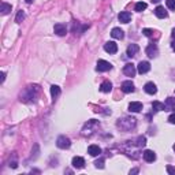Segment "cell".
<instances>
[{
	"label": "cell",
	"mask_w": 175,
	"mask_h": 175,
	"mask_svg": "<svg viewBox=\"0 0 175 175\" xmlns=\"http://www.w3.org/2000/svg\"><path fill=\"white\" fill-rule=\"evenodd\" d=\"M56 145H58V148H60V149H67L71 146V141H70L69 137L60 135L58 138V141H56Z\"/></svg>",
	"instance_id": "6da1fadb"
},
{
	"label": "cell",
	"mask_w": 175,
	"mask_h": 175,
	"mask_svg": "<svg viewBox=\"0 0 175 175\" xmlns=\"http://www.w3.org/2000/svg\"><path fill=\"white\" fill-rule=\"evenodd\" d=\"M96 69H97V71L104 73V71H108V70L112 69V65L110 62H107V60H98Z\"/></svg>",
	"instance_id": "7a4b0ae2"
},
{
	"label": "cell",
	"mask_w": 175,
	"mask_h": 175,
	"mask_svg": "<svg viewBox=\"0 0 175 175\" xmlns=\"http://www.w3.org/2000/svg\"><path fill=\"white\" fill-rule=\"evenodd\" d=\"M123 73L127 75V77H134L137 70H135V66L133 63H127V65L123 67Z\"/></svg>",
	"instance_id": "3957f363"
},
{
	"label": "cell",
	"mask_w": 175,
	"mask_h": 175,
	"mask_svg": "<svg viewBox=\"0 0 175 175\" xmlns=\"http://www.w3.org/2000/svg\"><path fill=\"white\" fill-rule=\"evenodd\" d=\"M149 70H151V65H149V62H140L138 66H137V71L140 73V74H145V73H148Z\"/></svg>",
	"instance_id": "277c9868"
},
{
	"label": "cell",
	"mask_w": 175,
	"mask_h": 175,
	"mask_svg": "<svg viewBox=\"0 0 175 175\" xmlns=\"http://www.w3.org/2000/svg\"><path fill=\"white\" fill-rule=\"evenodd\" d=\"M104 51L108 53H116V51H118V45L114 41H108V43L104 44Z\"/></svg>",
	"instance_id": "5b68a950"
},
{
	"label": "cell",
	"mask_w": 175,
	"mask_h": 175,
	"mask_svg": "<svg viewBox=\"0 0 175 175\" xmlns=\"http://www.w3.org/2000/svg\"><path fill=\"white\" fill-rule=\"evenodd\" d=\"M53 31H55L58 36H66V33H67V29H66V25H63V23H56L55 26H53Z\"/></svg>",
	"instance_id": "8992f818"
},
{
	"label": "cell",
	"mask_w": 175,
	"mask_h": 175,
	"mask_svg": "<svg viewBox=\"0 0 175 175\" xmlns=\"http://www.w3.org/2000/svg\"><path fill=\"white\" fill-rule=\"evenodd\" d=\"M71 164H73V167L74 168H84V165H85V160L82 157H79V156H75L74 159H73V161H71Z\"/></svg>",
	"instance_id": "52a82bcc"
},
{
	"label": "cell",
	"mask_w": 175,
	"mask_h": 175,
	"mask_svg": "<svg viewBox=\"0 0 175 175\" xmlns=\"http://www.w3.org/2000/svg\"><path fill=\"white\" fill-rule=\"evenodd\" d=\"M122 90L125 93H131V92H134V84L131 81H125L122 84Z\"/></svg>",
	"instance_id": "ba28073f"
},
{
	"label": "cell",
	"mask_w": 175,
	"mask_h": 175,
	"mask_svg": "<svg viewBox=\"0 0 175 175\" xmlns=\"http://www.w3.org/2000/svg\"><path fill=\"white\" fill-rule=\"evenodd\" d=\"M157 53H159V49L155 44H151V45L146 48V55H148L149 58H155V56H157Z\"/></svg>",
	"instance_id": "9c48e42d"
},
{
	"label": "cell",
	"mask_w": 175,
	"mask_h": 175,
	"mask_svg": "<svg viewBox=\"0 0 175 175\" xmlns=\"http://www.w3.org/2000/svg\"><path fill=\"white\" fill-rule=\"evenodd\" d=\"M142 110V104L140 101H133L129 104V111L130 112H140Z\"/></svg>",
	"instance_id": "30bf717a"
},
{
	"label": "cell",
	"mask_w": 175,
	"mask_h": 175,
	"mask_svg": "<svg viewBox=\"0 0 175 175\" xmlns=\"http://www.w3.org/2000/svg\"><path fill=\"white\" fill-rule=\"evenodd\" d=\"M144 89H145V92L148 94H155L156 92H157V88H156V85L153 84V82H146Z\"/></svg>",
	"instance_id": "8fae6325"
},
{
	"label": "cell",
	"mask_w": 175,
	"mask_h": 175,
	"mask_svg": "<svg viewBox=\"0 0 175 175\" xmlns=\"http://www.w3.org/2000/svg\"><path fill=\"white\" fill-rule=\"evenodd\" d=\"M111 36H112L114 39L122 40L123 37H125V34H123V30L122 29H119V27H114V29L111 30Z\"/></svg>",
	"instance_id": "7c38bea8"
},
{
	"label": "cell",
	"mask_w": 175,
	"mask_h": 175,
	"mask_svg": "<svg viewBox=\"0 0 175 175\" xmlns=\"http://www.w3.org/2000/svg\"><path fill=\"white\" fill-rule=\"evenodd\" d=\"M118 18H119V21L122 22V23H129L130 19H131V14L127 11H123V12H120Z\"/></svg>",
	"instance_id": "4fadbf2b"
},
{
	"label": "cell",
	"mask_w": 175,
	"mask_h": 175,
	"mask_svg": "<svg viewBox=\"0 0 175 175\" xmlns=\"http://www.w3.org/2000/svg\"><path fill=\"white\" fill-rule=\"evenodd\" d=\"M155 14L157 18H160V19H163V18H167V11L164 10V7H161V6H157L155 10Z\"/></svg>",
	"instance_id": "5bb4252c"
},
{
	"label": "cell",
	"mask_w": 175,
	"mask_h": 175,
	"mask_svg": "<svg viewBox=\"0 0 175 175\" xmlns=\"http://www.w3.org/2000/svg\"><path fill=\"white\" fill-rule=\"evenodd\" d=\"M144 159H145V161H148V163H152V161H155L156 160V155H155V152L153 151H145L144 152Z\"/></svg>",
	"instance_id": "9a60e30c"
},
{
	"label": "cell",
	"mask_w": 175,
	"mask_h": 175,
	"mask_svg": "<svg viewBox=\"0 0 175 175\" xmlns=\"http://www.w3.org/2000/svg\"><path fill=\"white\" fill-rule=\"evenodd\" d=\"M88 153L90 156H98L101 153V149H100V146L98 145H90L88 148Z\"/></svg>",
	"instance_id": "2e32d148"
},
{
	"label": "cell",
	"mask_w": 175,
	"mask_h": 175,
	"mask_svg": "<svg viewBox=\"0 0 175 175\" xmlns=\"http://www.w3.org/2000/svg\"><path fill=\"white\" fill-rule=\"evenodd\" d=\"M138 51H140V47L137 44H130L127 47V56H134Z\"/></svg>",
	"instance_id": "e0dca14e"
},
{
	"label": "cell",
	"mask_w": 175,
	"mask_h": 175,
	"mask_svg": "<svg viewBox=\"0 0 175 175\" xmlns=\"http://www.w3.org/2000/svg\"><path fill=\"white\" fill-rule=\"evenodd\" d=\"M111 89H112V84H111L110 81H104L103 84L100 85V90L103 92V93H108V92H111Z\"/></svg>",
	"instance_id": "ac0fdd59"
},
{
	"label": "cell",
	"mask_w": 175,
	"mask_h": 175,
	"mask_svg": "<svg viewBox=\"0 0 175 175\" xmlns=\"http://www.w3.org/2000/svg\"><path fill=\"white\" fill-rule=\"evenodd\" d=\"M51 94H52L53 100L58 98V96L60 94V88L58 86V85H52V86H51Z\"/></svg>",
	"instance_id": "d6986e66"
},
{
	"label": "cell",
	"mask_w": 175,
	"mask_h": 175,
	"mask_svg": "<svg viewBox=\"0 0 175 175\" xmlns=\"http://www.w3.org/2000/svg\"><path fill=\"white\" fill-rule=\"evenodd\" d=\"M0 11H2L3 15H7L8 12L11 11V6L7 4V3H2V10H0Z\"/></svg>",
	"instance_id": "ffe728a7"
},
{
	"label": "cell",
	"mask_w": 175,
	"mask_h": 175,
	"mask_svg": "<svg viewBox=\"0 0 175 175\" xmlns=\"http://www.w3.org/2000/svg\"><path fill=\"white\" fill-rule=\"evenodd\" d=\"M152 107H153V110L155 111H165V106L164 104H161V103H159V101H155L153 104H152Z\"/></svg>",
	"instance_id": "44dd1931"
},
{
	"label": "cell",
	"mask_w": 175,
	"mask_h": 175,
	"mask_svg": "<svg viewBox=\"0 0 175 175\" xmlns=\"http://www.w3.org/2000/svg\"><path fill=\"white\" fill-rule=\"evenodd\" d=\"M146 3H144V2H140V3H137L135 4V11H138V12H141V11H144V10H146Z\"/></svg>",
	"instance_id": "7402d4cb"
},
{
	"label": "cell",
	"mask_w": 175,
	"mask_h": 175,
	"mask_svg": "<svg viewBox=\"0 0 175 175\" xmlns=\"http://www.w3.org/2000/svg\"><path fill=\"white\" fill-rule=\"evenodd\" d=\"M23 19H25V12L23 11H18L17 18H15V22H17V23H21Z\"/></svg>",
	"instance_id": "603a6c76"
},
{
	"label": "cell",
	"mask_w": 175,
	"mask_h": 175,
	"mask_svg": "<svg viewBox=\"0 0 175 175\" xmlns=\"http://www.w3.org/2000/svg\"><path fill=\"white\" fill-rule=\"evenodd\" d=\"M94 165H96V168H104V159H98V160L94 161Z\"/></svg>",
	"instance_id": "cb8c5ba5"
},
{
	"label": "cell",
	"mask_w": 175,
	"mask_h": 175,
	"mask_svg": "<svg viewBox=\"0 0 175 175\" xmlns=\"http://www.w3.org/2000/svg\"><path fill=\"white\" fill-rule=\"evenodd\" d=\"M167 7L170 10H175V0H167Z\"/></svg>",
	"instance_id": "d4e9b609"
},
{
	"label": "cell",
	"mask_w": 175,
	"mask_h": 175,
	"mask_svg": "<svg viewBox=\"0 0 175 175\" xmlns=\"http://www.w3.org/2000/svg\"><path fill=\"white\" fill-rule=\"evenodd\" d=\"M142 33H144L146 37H151L152 34H153V30H152V29H144V30H142Z\"/></svg>",
	"instance_id": "484cf974"
},
{
	"label": "cell",
	"mask_w": 175,
	"mask_h": 175,
	"mask_svg": "<svg viewBox=\"0 0 175 175\" xmlns=\"http://www.w3.org/2000/svg\"><path fill=\"white\" fill-rule=\"evenodd\" d=\"M167 173L171 174V175H175V167H173V165H167Z\"/></svg>",
	"instance_id": "4316f807"
},
{
	"label": "cell",
	"mask_w": 175,
	"mask_h": 175,
	"mask_svg": "<svg viewBox=\"0 0 175 175\" xmlns=\"http://www.w3.org/2000/svg\"><path fill=\"white\" fill-rule=\"evenodd\" d=\"M168 122L173 123V125H175V114H173V115H170V118H168Z\"/></svg>",
	"instance_id": "83f0119b"
},
{
	"label": "cell",
	"mask_w": 175,
	"mask_h": 175,
	"mask_svg": "<svg viewBox=\"0 0 175 175\" xmlns=\"http://www.w3.org/2000/svg\"><path fill=\"white\" fill-rule=\"evenodd\" d=\"M167 104H171V106H175V100H174V98H171V97H168V98H167Z\"/></svg>",
	"instance_id": "f1b7e54d"
},
{
	"label": "cell",
	"mask_w": 175,
	"mask_h": 175,
	"mask_svg": "<svg viewBox=\"0 0 175 175\" xmlns=\"http://www.w3.org/2000/svg\"><path fill=\"white\" fill-rule=\"evenodd\" d=\"M138 173V168H133V170H130V175L131 174H137Z\"/></svg>",
	"instance_id": "f546056e"
},
{
	"label": "cell",
	"mask_w": 175,
	"mask_h": 175,
	"mask_svg": "<svg viewBox=\"0 0 175 175\" xmlns=\"http://www.w3.org/2000/svg\"><path fill=\"white\" fill-rule=\"evenodd\" d=\"M6 79V73H2V82H4Z\"/></svg>",
	"instance_id": "4dcf8cb0"
},
{
	"label": "cell",
	"mask_w": 175,
	"mask_h": 175,
	"mask_svg": "<svg viewBox=\"0 0 175 175\" xmlns=\"http://www.w3.org/2000/svg\"><path fill=\"white\" fill-rule=\"evenodd\" d=\"M171 34H173V37L175 39V29H173V33H171Z\"/></svg>",
	"instance_id": "1f68e13d"
},
{
	"label": "cell",
	"mask_w": 175,
	"mask_h": 175,
	"mask_svg": "<svg viewBox=\"0 0 175 175\" xmlns=\"http://www.w3.org/2000/svg\"><path fill=\"white\" fill-rule=\"evenodd\" d=\"M31 2H33V0H26V3H27V4H30Z\"/></svg>",
	"instance_id": "d6a6232c"
},
{
	"label": "cell",
	"mask_w": 175,
	"mask_h": 175,
	"mask_svg": "<svg viewBox=\"0 0 175 175\" xmlns=\"http://www.w3.org/2000/svg\"><path fill=\"white\" fill-rule=\"evenodd\" d=\"M173 49L175 51V41H174V43H173Z\"/></svg>",
	"instance_id": "836d02e7"
},
{
	"label": "cell",
	"mask_w": 175,
	"mask_h": 175,
	"mask_svg": "<svg viewBox=\"0 0 175 175\" xmlns=\"http://www.w3.org/2000/svg\"><path fill=\"white\" fill-rule=\"evenodd\" d=\"M174 151H175V144H174Z\"/></svg>",
	"instance_id": "e575fe53"
}]
</instances>
